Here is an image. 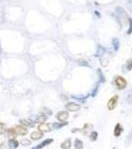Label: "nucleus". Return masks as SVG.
Returning a JSON list of instances; mask_svg holds the SVG:
<instances>
[{
  "instance_id": "obj_23",
  "label": "nucleus",
  "mask_w": 132,
  "mask_h": 149,
  "mask_svg": "<svg viewBox=\"0 0 132 149\" xmlns=\"http://www.w3.org/2000/svg\"><path fill=\"white\" fill-rule=\"evenodd\" d=\"M19 143H20L21 145H23V146H28V145H30V144H31V141L29 140V139L24 138V139H21Z\"/></svg>"
},
{
  "instance_id": "obj_2",
  "label": "nucleus",
  "mask_w": 132,
  "mask_h": 149,
  "mask_svg": "<svg viewBox=\"0 0 132 149\" xmlns=\"http://www.w3.org/2000/svg\"><path fill=\"white\" fill-rule=\"evenodd\" d=\"M92 124L85 123L83 128H74V129H72V132H81V133L83 134V135H88V129H92Z\"/></svg>"
},
{
  "instance_id": "obj_29",
  "label": "nucleus",
  "mask_w": 132,
  "mask_h": 149,
  "mask_svg": "<svg viewBox=\"0 0 132 149\" xmlns=\"http://www.w3.org/2000/svg\"><path fill=\"white\" fill-rule=\"evenodd\" d=\"M97 92H98V85L95 86V88L92 91V97H95V95H97Z\"/></svg>"
},
{
  "instance_id": "obj_25",
  "label": "nucleus",
  "mask_w": 132,
  "mask_h": 149,
  "mask_svg": "<svg viewBox=\"0 0 132 149\" xmlns=\"http://www.w3.org/2000/svg\"><path fill=\"white\" fill-rule=\"evenodd\" d=\"M126 69L127 71H131L132 70V59H128V61L126 62Z\"/></svg>"
},
{
  "instance_id": "obj_8",
  "label": "nucleus",
  "mask_w": 132,
  "mask_h": 149,
  "mask_svg": "<svg viewBox=\"0 0 132 149\" xmlns=\"http://www.w3.org/2000/svg\"><path fill=\"white\" fill-rule=\"evenodd\" d=\"M52 142H54V139H53V138H47V139H45L43 142H41L40 144H38V145L34 146L32 149H43L45 146L49 145V144H51Z\"/></svg>"
},
{
  "instance_id": "obj_26",
  "label": "nucleus",
  "mask_w": 132,
  "mask_h": 149,
  "mask_svg": "<svg viewBox=\"0 0 132 149\" xmlns=\"http://www.w3.org/2000/svg\"><path fill=\"white\" fill-rule=\"evenodd\" d=\"M6 130V127H5V124L2 123V122H0V134L1 133H4Z\"/></svg>"
},
{
  "instance_id": "obj_22",
  "label": "nucleus",
  "mask_w": 132,
  "mask_h": 149,
  "mask_svg": "<svg viewBox=\"0 0 132 149\" xmlns=\"http://www.w3.org/2000/svg\"><path fill=\"white\" fill-rule=\"evenodd\" d=\"M97 74H98V77H99V81H100V83H104V81H105V78H104V74H102L101 70L98 69V70H97Z\"/></svg>"
},
{
  "instance_id": "obj_11",
  "label": "nucleus",
  "mask_w": 132,
  "mask_h": 149,
  "mask_svg": "<svg viewBox=\"0 0 132 149\" xmlns=\"http://www.w3.org/2000/svg\"><path fill=\"white\" fill-rule=\"evenodd\" d=\"M4 134H5V135L9 139H13V138H15L16 136H17V134H16V132H15V130H14V128H8V129H6L5 132H4Z\"/></svg>"
},
{
  "instance_id": "obj_17",
  "label": "nucleus",
  "mask_w": 132,
  "mask_h": 149,
  "mask_svg": "<svg viewBox=\"0 0 132 149\" xmlns=\"http://www.w3.org/2000/svg\"><path fill=\"white\" fill-rule=\"evenodd\" d=\"M48 119V116L46 115H39V116L36 117L35 121L38 122V123H44V122H46Z\"/></svg>"
},
{
  "instance_id": "obj_12",
  "label": "nucleus",
  "mask_w": 132,
  "mask_h": 149,
  "mask_svg": "<svg viewBox=\"0 0 132 149\" xmlns=\"http://www.w3.org/2000/svg\"><path fill=\"white\" fill-rule=\"evenodd\" d=\"M19 122H20L21 125H24V126H28V127H34L35 126V123L31 120V119H20Z\"/></svg>"
},
{
  "instance_id": "obj_1",
  "label": "nucleus",
  "mask_w": 132,
  "mask_h": 149,
  "mask_svg": "<svg viewBox=\"0 0 132 149\" xmlns=\"http://www.w3.org/2000/svg\"><path fill=\"white\" fill-rule=\"evenodd\" d=\"M114 85L116 86L117 90H124L127 86V81L124 78H122L121 76H116L114 78Z\"/></svg>"
},
{
  "instance_id": "obj_13",
  "label": "nucleus",
  "mask_w": 132,
  "mask_h": 149,
  "mask_svg": "<svg viewBox=\"0 0 132 149\" xmlns=\"http://www.w3.org/2000/svg\"><path fill=\"white\" fill-rule=\"evenodd\" d=\"M68 121H65V122H55V123H53L51 124L52 125V128L53 129H59V128H62V127H64V126H66V125H68Z\"/></svg>"
},
{
  "instance_id": "obj_28",
  "label": "nucleus",
  "mask_w": 132,
  "mask_h": 149,
  "mask_svg": "<svg viewBox=\"0 0 132 149\" xmlns=\"http://www.w3.org/2000/svg\"><path fill=\"white\" fill-rule=\"evenodd\" d=\"M100 62H101V66L102 67H106L107 64H108V60H107V59H101V60H100Z\"/></svg>"
},
{
  "instance_id": "obj_24",
  "label": "nucleus",
  "mask_w": 132,
  "mask_h": 149,
  "mask_svg": "<svg viewBox=\"0 0 132 149\" xmlns=\"http://www.w3.org/2000/svg\"><path fill=\"white\" fill-rule=\"evenodd\" d=\"M72 97L75 98V100H81V102H85V100H86V97H88V95H85V97H80V95H72Z\"/></svg>"
},
{
  "instance_id": "obj_7",
  "label": "nucleus",
  "mask_w": 132,
  "mask_h": 149,
  "mask_svg": "<svg viewBox=\"0 0 132 149\" xmlns=\"http://www.w3.org/2000/svg\"><path fill=\"white\" fill-rule=\"evenodd\" d=\"M52 125L50 123H46V122H44V123H40L39 125H38V130L41 131V132H50L52 130Z\"/></svg>"
},
{
  "instance_id": "obj_19",
  "label": "nucleus",
  "mask_w": 132,
  "mask_h": 149,
  "mask_svg": "<svg viewBox=\"0 0 132 149\" xmlns=\"http://www.w3.org/2000/svg\"><path fill=\"white\" fill-rule=\"evenodd\" d=\"M97 137H98V133L97 131H92L90 134V139L92 141H97Z\"/></svg>"
},
{
  "instance_id": "obj_16",
  "label": "nucleus",
  "mask_w": 132,
  "mask_h": 149,
  "mask_svg": "<svg viewBox=\"0 0 132 149\" xmlns=\"http://www.w3.org/2000/svg\"><path fill=\"white\" fill-rule=\"evenodd\" d=\"M9 145H10V147L11 148H13V149H15V148H17L18 147V145L20 143H19V141L18 140H16L15 138H13V139H9Z\"/></svg>"
},
{
  "instance_id": "obj_31",
  "label": "nucleus",
  "mask_w": 132,
  "mask_h": 149,
  "mask_svg": "<svg viewBox=\"0 0 132 149\" xmlns=\"http://www.w3.org/2000/svg\"><path fill=\"white\" fill-rule=\"evenodd\" d=\"M94 13H95V14H97V17H100V14H99V13H98V12H97V11H95V12H94Z\"/></svg>"
},
{
  "instance_id": "obj_20",
  "label": "nucleus",
  "mask_w": 132,
  "mask_h": 149,
  "mask_svg": "<svg viewBox=\"0 0 132 149\" xmlns=\"http://www.w3.org/2000/svg\"><path fill=\"white\" fill-rule=\"evenodd\" d=\"M40 112H41V114H42V115H46V116H49V115L52 114V110H50L49 109H46V107L41 109Z\"/></svg>"
},
{
  "instance_id": "obj_4",
  "label": "nucleus",
  "mask_w": 132,
  "mask_h": 149,
  "mask_svg": "<svg viewBox=\"0 0 132 149\" xmlns=\"http://www.w3.org/2000/svg\"><path fill=\"white\" fill-rule=\"evenodd\" d=\"M56 117H57L58 120L61 121V122L67 121V120H68V118H69V111H67V110H63V111L58 112Z\"/></svg>"
},
{
  "instance_id": "obj_27",
  "label": "nucleus",
  "mask_w": 132,
  "mask_h": 149,
  "mask_svg": "<svg viewBox=\"0 0 132 149\" xmlns=\"http://www.w3.org/2000/svg\"><path fill=\"white\" fill-rule=\"evenodd\" d=\"M132 33V19H129V28L128 31H127V34L130 35Z\"/></svg>"
},
{
  "instance_id": "obj_9",
  "label": "nucleus",
  "mask_w": 132,
  "mask_h": 149,
  "mask_svg": "<svg viewBox=\"0 0 132 149\" xmlns=\"http://www.w3.org/2000/svg\"><path fill=\"white\" fill-rule=\"evenodd\" d=\"M123 132V127L120 123H116V125L114 127V131H113V134L115 137H118V136L121 135V133Z\"/></svg>"
},
{
  "instance_id": "obj_18",
  "label": "nucleus",
  "mask_w": 132,
  "mask_h": 149,
  "mask_svg": "<svg viewBox=\"0 0 132 149\" xmlns=\"http://www.w3.org/2000/svg\"><path fill=\"white\" fill-rule=\"evenodd\" d=\"M112 45H113V49H114V51H118V49H119V45H120V43H119V40L117 39V38H114V39L112 40Z\"/></svg>"
},
{
  "instance_id": "obj_30",
  "label": "nucleus",
  "mask_w": 132,
  "mask_h": 149,
  "mask_svg": "<svg viewBox=\"0 0 132 149\" xmlns=\"http://www.w3.org/2000/svg\"><path fill=\"white\" fill-rule=\"evenodd\" d=\"M104 52V48H101V47H98V50H97V56H99V55H102V53Z\"/></svg>"
},
{
  "instance_id": "obj_15",
  "label": "nucleus",
  "mask_w": 132,
  "mask_h": 149,
  "mask_svg": "<svg viewBox=\"0 0 132 149\" xmlns=\"http://www.w3.org/2000/svg\"><path fill=\"white\" fill-rule=\"evenodd\" d=\"M74 146H75L76 149H83V142L79 138H76L75 143H74Z\"/></svg>"
},
{
  "instance_id": "obj_10",
  "label": "nucleus",
  "mask_w": 132,
  "mask_h": 149,
  "mask_svg": "<svg viewBox=\"0 0 132 149\" xmlns=\"http://www.w3.org/2000/svg\"><path fill=\"white\" fill-rule=\"evenodd\" d=\"M30 136L32 140H39V139L43 138V132H41L39 130L33 131L32 133L30 134Z\"/></svg>"
},
{
  "instance_id": "obj_32",
  "label": "nucleus",
  "mask_w": 132,
  "mask_h": 149,
  "mask_svg": "<svg viewBox=\"0 0 132 149\" xmlns=\"http://www.w3.org/2000/svg\"><path fill=\"white\" fill-rule=\"evenodd\" d=\"M112 149H117L116 147H113V148H112Z\"/></svg>"
},
{
  "instance_id": "obj_3",
  "label": "nucleus",
  "mask_w": 132,
  "mask_h": 149,
  "mask_svg": "<svg viewBox=\"0 0 132 149\" xmlns=\"http://www.w3.org/2000/svg\"><path fill=\"white\" fill-rule=\"evenodd\" d=\"M117 102H118V95H114L113 97L109 98L108 102H107V109L108 110H113L117 105Z\"/></svg>"
},
{
  "instance_id": "obj_14",
  "label": "nucleus",
  "mask_w": 132,
  "mask_h": 149,
  "mask_svg": "<svg viewBox=\"0 0 132 149\" xmlns=\"http://www.w3.org/2000/svg\"><path fill=\"white\" fill-rule=\"evenodd\" d=\"M71 147H72V141H71V139H69V138L66 139V140H65L64 142L61 144V148L62 149H69Z\"/></svg>"
},
{
  "instance_id": "obj_21",
  "label": "nucleus",
  "mask_w": 132,
  "mask_h": 149,
  "mask_svg": "<svg viewBox=\"0 0 132 149\" xmlns=\"http://www.w3.org/2000/svg\"><path fill=\"white\" fill-rule=\"evenodd\" d=\"M0 149H11L8 141H4V142H2L0 144Z\"/></svg>"
},
{
  "instance_id": "obj_5",
  "label": "nucleus",
  "mask_w": 132,
  "mask_h": 149,
  "mask_svg": "<svg viewBox=\"0 0 132 149\" xmlns=\"http://www.w3.org/2000/svg\"><path fill=\"white\" fill-rule=\"evenodd\" d=\"M65 107H66V109H68L69 111H78V110L81 109V105L79 104V103H76V102H68V103H66Z\"/></svg>"
},
{
  "instance_id": "obj_6",
  "label": "nucleus",
  "mask_w": 132,
  "mask_h": 149,
  "mask_svg": "<svg viewBox=\"0 0 132 149\" xmlns=\"http://www.w3.org/2000/svg\"><path fill=\"white\" fill-rule=\"evenodd\" d=\"M14 130H15L16 134L17 135H21V136H25L28 134V130L26 127H24L23 125H17L14 127Z\"/></svg>"
}]
</instances>
